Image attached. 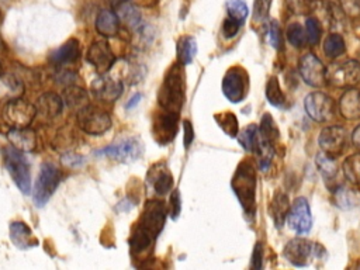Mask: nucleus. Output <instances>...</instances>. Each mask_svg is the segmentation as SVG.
<instances>
[{"instance_id":"45","label":"nucleus","mask_w":360,"mask_h":270,"mask_svg":"<svg viewBox=\"0 0 360 270\" xmlns=\"http://www.w3.org/2000/svg\"><path fill=\"white\" fill-rule=\"evenodd\" d=\"M240 25H242V24H240L239 21H236V20H233L232 17L228 15V17L224 20V24H222V34H224V37H225V38H232V37H235V35L238 34Z\"/></svg>"},{"instance_id":"22","label":"nucleus","mask_w":360,"mask_h":270,"mask_svg":"<svg viewBox=\"0 0 360 270\" xmlns=\"http://www.w3.org/2000/svg\"><path fill=\"white\" fill-rule=\"evenodd\" d=\"M340 115L346 120L360 118V90L356 87L346 89L339 100Z\"/></svg>"},{"instance_id":"18","label":"nucleus","mask_w":360,"mask_h":270,"mask_svg":"<svg viewBox=\"0 0 360 270\" xmlns=\"http://www.w3.org/2000/svg\"><path fill=\"white\" fill-rule=\"evenodd\" d=\"M177 112L162 111L155 117L153 134L159 143H167L173 139L177 131Z\"/></svg>"},{"instance_id":"35","label":"nucleus","mask_w":360,"mask_h":270,"mask_svg":"<svg viewBox=\"0 0 360 270\" xmlns=\"http://www.w3.org/2000/svg\"><path fill=\"white\" fill-rule=\"evenodd\" d=\"M259 139H260V134H259V127L255 124L248 125L239 135V143L249 152L256 150L257 145H259Z\"/></svg>"},{"instance_id":"26","label":"nucleus","mask_w":360,"mask_h":270,"mask_svg":"<svg viewBox=\"0 0 360 270\" xmlns=\"http://www.w3.org/2000/svg\"><path fill=\"white\" fill-rule=\"evenodd\" d=\"M24 93V83L14 75H0V101H10L18 98Z\"/></svg>"},{"instance_id":"52","label":"nucleus","mask_w":360,"mask_h":270,"mask_svg":"<svg viewBox=\"0 0 360 270\" xmlns=\"http://www.w3.org/2000/svg\"><path fill=\"white\" fill-rule=\"evenodd\" d=\"M260 1H263V0H257V3H260Z\"/></svg>"},{"instance_id":"17","label":"nucleus","mask_w":360,"mask_h":270,"mask_svg":"<svg viewBox=\"0 0 360 270\" xmlns=\"http://www.w3.org/2000/svg\"><path fill=\"white\" fill-rule=\"evenodd\" d=\"M124 90V84L121 79L112 77L110 75L103 73L98 79H96L91 84V91L93 94L107 103H111L117 100Z\"/></svg>"},{"instance_id":"19","label":"nucleus","mask_w":360,"mask_h":270,"mask_svg":"<svg viewBox=\"0 0 360 270\" xmlns=\"http://www.w3.org/2000/svg\"><path fill=\"white\" fill-rule=\"evenodd\" d=\"M148 181L156 194L165 195L173 187V177L165 163L153 165L148 172Z\"/></svg>"},{"instance_id":"30","label":"nucleus","mask_w":360,"mask_h":270,"mask_svg":"<svg viewBox=\"0 0 360 270\" xmlns=\"http://www.w3.org/2000/svg\"><path fill=\"white\" fill-rule=\"evenodd\" d=\"M288 208H290L288 197L281 191L277 193L274 195L273 201H271V205H270V212H271V217H273L274 222L277 224V226H281L283 222L285 221Z\"/></svg>"},{"instance_id":"24","label":"nucleus","mask_w":360,"mask_h":270,"mask_svg":"<svg viewBox=\"0 0 360 270\" xmlns=\"http://www.w3.org/2000/svg\"><path fill=\"white\" fill-rule=\"evenodd\" d=\"M120 18L111 10H101L96 17V30L105 38L115 37L120 32Z\"/></svg>"},{"instance_id":"47","label":"nucleus","mask_w":360,"mask_h":270,"mask_svg":"<svg viewBox=\"0 0 360 270\" xmlns=\"http://www.w3.org/2000/svg\"><path fill=\"white\" fill-rule=\"evenodd\" d=\"M62 162L63 165L66 166H70V167H77L80 165H83L84 159L82 156H77V155H73V153H68L62 158Z\"/></svg>"},{"instance_id":"3","label":"nucleus","mask_w":360,"mask_h":270,"mask_svg":"<svg viewBox=\"0 0 360 270\" xmlns=\"http://www.w3.org/2000/svg\"><path fill=\"white\" fill-rule=\"evenodd\" d=\"M60 170L53 163L45 162L41 165L32 191V200L37 207H44L49 201L60 183Z\"/></svg>"},{"instance_id":"51","label":"nucleus","mask_w":360,"mask_h":270,"mask_svg":"<svg viewBox=\"0 0 360 270\" xmlns=\"http://www.w3.org/2000/svg\"><path fill=\"white\" fill-rule=\"evenodd\" d=\"M141 98H142V94H141V93H136V94H135V96H132V97L129 98V101L125 104V108H128V110H129V108H132L134 105H136V104L139 103V100H141Z\"/></svg>"},{"instance_id":"27","label":"nucleus","mask_w":360,"mask_h":270,"mask_svg":"<svg viewBox=\"0 0 360 270\" xmlns=\"http://www.w3.org/2000/svg\"><path fill=\"white\" fill-rule=\"evenodd\" d=\"M120 21L125 22L131 28H138L141 25V13L128 0H121L115 4V11Z\"/></svg>"},{"instance_id":"8","label":"nucleus","mask_w":360,"mask_h":270,"mask_svg":"<svg viewBox=\"0 0 360 270\" xmlns=\"http://www.w3.org/2000/svg\"><path fill=\"white\" fill-rule=\"evenodd\" d=\"M3 120L11 128H27L37 115V108L32 103L22 98H13L3 107Z\"/></svg>"},{"instance_id":"28","label":"nucleus","mask_w":360,"mask_h":270,"mask_svg":"<svg viewBox=\"0 0 360 270\" xmlns=\"http://www.w3.org/2000/svg\"><path fill=\"white\" fill-rule=\"evenodd\" d=\"M155 236L150 235L148 231H145L141 226H135L131 238H129V248L132 255H141L143 252H146L153 242Z\"/></svg>"},{"instance_id":"6","label":"nucleus","mask_w":360,"mask_h":270,"mask_svg":"<svg viewBox=\"0 0 360 270\" xmlns=\"http://www.w3.org/2000/svg\"><path fill=\"white\" fill-rule=\"evenodd\" d=\"M232 187L246 214L255 211V172L246 163L240 165L233 180Z\"/></svg>"},{"instance_id":"29","label":"nucleus","mask_w":360,"mask_h":270,"mask_svg":"<svg viewBox=\"0 0 360 270\" xmlns=\"http://www.w3.org/2000/svg\"><path fill=\"white\" fill-rule=\"evenodd\" d=\"M177 51V59L181 66H186L191 63L197 53V42L193 37H181L176 46Z\"/></svg>"},{"instance_id":"46","label":"nucleus","mask_w":360,"mask_h":270,"mask_svg":"<svg viewBox=\"0 0 360 270\" xmlns=\"http://www.w3.org/2000/svg\"><path fill=\"white\" fill-rule=\"evenodd\" d=\"M262 264H263V243L262 242H257L253 248V253H252V263L250 266L253 269H262Z\"/></svg>"},{"instance_id":"15","label":"nucleus","mask_w":360,"mask_h":270,"mask_svg":"<svg viewBox=\"0 0 360 270\" xmlns=\"http://www.w3.org/2000/svg\"><path fill=\"white\" fill-rule=\"evenodd\" d=\"M166 218V208L165 204L159 200H149L145 204L143 212L139 218L138 226L148 231L150 235L158 236V233L162 231L163 224Z\"/></svg>"},{"instance_id":"54","label":"nucleus","mask_w":360,"mask_h":270,"mask_svg":"<svg viewBox=\"0 0 360 270\" xmlns=\"http://www.w3.org/2000/svg\"><path fill=\"white\" fill-rule=\"evenodd\" d=\"M359 62H360V59H359Z\"/></svg>"},{"instance_id":"14","label":"nucleus","mask_w":360,"mask_h":270,"mask_svg":"<svg viewBox=\"0 0 360 270\" xmlns=\"http://www.w3.org/2000/svg\"><path fill=\"white\" fill-rule=\"evenodd\" d=\"M298 72L301 79L312 87H322L326 83V68L311 52L300 59Z\"/></svg>"},{"instance_id":"10","label":"nucleus","mask_w":360,"mask_h":270,"mask_svg":"<svg viewBox=\"0 0 360 270\" xmlns=\"http://www.w3.org/2000/svg\"><path fill=\"white\" fill-rule=\"evenodd\" d=\"M304 108L308 117L316 122H328L335 115V101L322 91H312L304 100Z\"/></svg>"},{"instance_id":"53","label":"nucleus","mask_w":360,"mask_h":270,"mask_svg":"<svg viewBox=\"0 0 360 270\" xmlns=\"http://www.w3.org/2000/svg\"><path fill=\"white\" fill-rule=\"evenodd\" d=\"M0 70H1V65H0Z\"/></svg>"},{"instance_id":"20","label":"nucleus","mask_w":360,"mask_h":270,"mask_svg":"<svg viewBox=\"0 0 360 270\" xmlns=\"http://www.w3.org/2000/svg\"><path fill=\"white\" fill-rule=\"evenodd\" d=\"M63 98L52 91H46L41 94L35 103L37 114H39L42 118L53 120L56 118L62 110H63Z\"/></svg>"},{"instance_id":"23","label":"nucleus","mask_w":360,"mask_h":270,"mask_svg":"<svg viewBox=\"0 0 360 270\" xmlns=\"http://www.w3.org/2000/svg\"><path fill=\"white\" fill-rule=\"evenodd\" d=\"M80 58V42L76 38L68 39L51 55V60L55 65H69L77 62Z\"/></svg>"},{"instance_id":"2","label":"nucleus","mask_w":360,"mask_h":270,"mask_svg":"<svg viewBox=\"0 0 360 270\" xmlns=\"http://www.w3.org/2000/svg\"><path fill=\"white\" fill-rule=\"evenodd\" d=\"M4 166L22 194H30L31 191V170L24 152L11 146H6L1 150Z\"/></svg>"},{"instance_id":"44","label":"nucleus","mask_w":360,"mask_h":270,"mask_svg":"<svg viewBox=\"0 0 360 270\" xmlns=\"http://www.w3.org/2000/svg\"><path fill=\"white\" fill-rule=\"evenodd\" d=\"M269 38L271 45L276 49H281L283 48V35H281V30L277 21H271L270 22V28H269Z\"/></svg>"},{"instance_id":"37","label":"nucleus","mask_w":360,"mask_h":270,"mask_svg":"<svg viewBox=\"0 0 360 270\" xmlns=\"http://www.w3.org/2000/svg\"><path fill=\"white\" fill-rule=\"evenodd\" d=\"M259 134H260V136L264 141H267V142L274 145V142H276V139L278 136V131H277L274 120H273V117L270 114H264L263 115L262 125L259 127Z\"/></svg>"},{"instance_id":"43","label":"nucleus","mask_w":360,"mask_h":270,"mask_svg":"<svg viewBox=\"0 0 360 270\" xmlns=\"http://www.w3.org/2000/svg\"><path fill=\"white\" fill-rule=\"evenodd\" d=\"M287 4L295 14H307L314 8V0H287Z\"/></svg>"},{"instance_id":"33","label":"nucleus","mask_w":360,"mask_h":270,"mask_svg":"<svg viewBox=\"0 0 360 270\" xmlns=\"http://www.w3.org/2000/svg\"><path fill=\"white\" fill-rule=\"evenodd\" d=\"M343 174L352 184L360 186V152L346 158L343 162Z\"/></svg>"},{"instance_id":"31","label":"nucleus","mask_w":360,"mask_h":270,"mask_svg":"<svg viewBox=\"0 0 360 270\" xmlns=\"http://www.w3.org/2000/svg\"><path fill=\"white\" fill-rule=\"evenodd\" d=\"M316 166L319 173L322 174V177L325 179L326 183L333 181L336 179L338 174V165L335 162V158L321 152L316 155Z\"/></svg>"},{"instance_id":"21","label":"nucleus","mask_w":360,"mask_h":270,"mask_svg":"<svg viewBox=\"0 0 360 270\" xmlns=\"http://www.w3.org/2000/svg\"><path fill=\"white\" fill-rule=\"evenodd\" d=\"M10 240L18 249H30L38 245V240L34 236L32 231L22 221H14L10 224Z\"/></svg>"},{"instance_id":"13","label":"nucleus","mask_w":360,"mask_h":270,"mask_svg":"<svg viewBox=\"0 0 360 270\" xmlns=\"http://www.w3.org/2000/svg\"><path fill=\"white\" fill-rule=\"evenodd\" d=\"M285 219L288 226L298 235L308 233L312 226V215L307 198L298 197L288 208Z\"/></svg>"},{"instance_id":"41","label":"nucleus","mask_w":360,"mask_h":270,"mask_svg":"<svg viewBox=\"0 0 360 270\" xmlns=\"http://www.w3.org/2000/svg\"><path fill=\"white\" fill-rule=\"evenodd\" d=\"M305 35L307 41L309 45H316L321 38V25L318 18L315 17H308L305 21Z\"/></svg>"},{"instance_id":"7","label":"nucleus","mask_w":360,"mask_h":270,"mask_svg":"<svg viewBox=\"0 0 360 270\" xmlns=\"http://www.w3.org/2000/svg\"><path fill=\"white\" fill-rule=\"evenodd\" d=\"M322 246L314 243L305 238H294L284 246L283 256L294 266L304 267L309 264L312 257H319L322 252Z\"/></svg>"},{"instance_id":"1","label":"nucleus","mask_w":360,"mask_h":270,"mask_svg":"<svg viewBox=\"0 0 360 270\" xmlns=\"http://www.w3.org/2000/svg\"><path fill=\"white\" fill-rule=\"evenodd\" d=\"M180 66L181 65L179 63L167 72L158 94V101L160 108L165 111L177 112V114L183 105L184 94H186L184 76Z\"/></svg>"},{"instance_id":"9","label":"nucleus","mask_w":360,"mask_h":270,"mask_svg":"<svg viewBox=\"0 0 360 270\" xmlns=\"http://www.w3.org/2000/svg\"><path fill=\"white\" fill-rule=\"evenodd\" d=\"M97 156H107L112 160L129 163L138 160L143 153V145L138 138H125L94 152Z\"/></svg>"},{"instance_id":"42","label":"nucleus","mask_w":360,"mask_h":270,"mask_svg":"<svg viewBox=\"0 0 360 270\" xmlns=\"http://www.w3.org/2000/svg\"><path fill=\"white\" fill-rule=\"evenodd\" d=\"M340 10L350 18L360 17V0H339Z\"/></svg>"},{"instance_id":"11","label":"nucleus","mask_w":360,"mask_h":270,"mask_svg":"<svg viewBox=\"0 0 360 270\" xmlns=\"http://www.w3.org/2000/svg\"><path fill=\"white\" fill-rule=\"evenodd\" d=\"M318 143L323 153L336 159L346 149V145H347L346 129L340 125H329L319 132Z\"/></svg>"},{"instance_id":"40","label":"nucleus","mask_w":360,"mask_h":270,"mask_svg":"<svg viewBox=\"0 0 360 270\" xmlns=\"http://www.w3.org/2000/svg\"><path fill=\"white\" fill-rule=\"evenodd\" d=\"M87 100V93L76 86H69L65 90V100L66 104H69L70 107H83L82 104H84V101Z\"/></svg>"},{"instance_id":"12","label":"nucleus","mask_w":360,"mask_h":270,"mask_svg":"<svg viewBox=\"0 0 360 270\" xmlns=\"http://www.w3.org/2000/svg\"><path fill=\"white\" fill-rule=\"evenodd\" d=\"M248 87H249L248 75L242 68L233 66L225 73L222 80V93L229 101L232 103L242 101L243 97L246 96Z\"/></svg>"},{"instance_id":"39","label":"nucleus","mask_w":360,"mask_h":270,"mask_svg":"<svg viewBox=\"0 0 360 270\" xmlns=\"http://www.w3.org/2000/svg\"><path fill=\"white\" fill-rule=\"evenodd\" d=\"M226 11H228L229 17L239 21L240 24H243V21L249 13L248 6L243 0H226Z\"/></svg>"},{"instance_id":"4","label":"nucleus","mask_w":360,"mask_h":270,"mask_svg":"<svg viewBox=\"0 0 360 270\" xmlns=\"http://www.w3.org/2000/svg\"><path fill=\"white\" fill-rule=\"evenodd\" d=\"M77 127L89 135H101L111 128V117L97 105L86 104L79 108L76 115Z\"/></svg>"},{"instance_id":"48","label":"nucleus","mask_w":360,"mask_h":270,"mask_svg":"<svg viewBox=\"0 0 360 270\" xmlns=\"http://www.w3.org/2000/svg\"><path fill=\"white\" fill-rule=\"evenodd\" d=\"M179 212H180V195H179V190H174L172 194V210H170L172 218L176 219L179 217Z\"/></svg>"},{"instance_id":"34","label":"nucleus","mask_w":360,"mask_h":270,"mask_svg":"<svg viewBox=\"0 0 360 270\" xmlns=\"http://www.w3.org/2000/svg\"><path fill=\"white\" fill-rule=\"evenodd\" d=\"M266 98L267 101L277 107V108H283L285 105V97H284V93L278 84V80L277 77H270L266 83Z\"/></svg>"},{"instance_id":"49","label":"nucleus","mask_w":360,"mask_h":270,"mask_svg":"<svg viewBox=\"0 0 360 270\" xmlns=\"http://www.w3.org/2000/svg\"><path fill=\"white\" fill-rule=\"evenodd\" d=\"M194 139V129L190 121H184V148H190Z\"/></svg>"},{"instance_id":"32","label":"nucleus","mask_w":360,"mask_h":270,"mask_svg":"<svg viewBox=\"0 0 360 270\" xmlns=\"http://www.w3.org/2000/svg\"><path fill=\"white\" fill-rule=\"evenodd\" d=\"M345 39L338 32H332L326 37V39L323 41V52L328 58L330 59H336L339 58L342 53H345Z\"/></svg>"},{"instance_id":"5","label":"nucleus","mask_w":360,"mask_h":270,"mask_svg":"<svg viewBox=\"0 0 360 270\" xmlns=\"http://www.w3.org/2000/svg\"><path fill=\"white\" fill-rule=\"evenodd\" d=\"M326 83L336 89H350L360 83V62L347 59L330 63L326 69Z\"/></svg>"},{"instance_id":"38","label":"nucleus","mask_w":360,"mask_h":270,"mask_svg":"<svg viewBox=\"0 0 360 270\" xmlns=\"http://www.w3.org/2000/svg\"><path fill=\"white\" fill-rule=\"evenodd\" d=\"M215 120L218 121V125L222 128V131L229 135V136H236L238 135V120L232 112H222L217 114Z\"/></svg>"},{"instance_id":"16","label":"nucleus","mask_w":360,"mask_h":270,"mask_svg":"<svg viewBox=\"0 0 360 270\" xmlns=\"http://www.w3.org/2000/svg\"><path fill=\"white\" fill-rule=\"evenodd\" d=\"M87 60L89 63H91L94 66V69L98 72V73H107L114 62H115V56H114V52L112 49L110 48L108 42L107 41H94L89 51H87Z\"/></svg>"},{"instance_id":"36","label":"nucleus","mask_w":360,"mask_h":270,"mask_svg":"<svg viewBox=\"0 0 360 270\" xmlns=\"http://www.w3.org/2000/svg\"><path fill=\"white\" fill-rule=\"evenodd\" d=\"M285 35H287L288 42L292 46H295V48H304L307 45V42H308L307 41V35H305V30L298 22H291L287 27Z\"/></svg>"},{"instance_id":"25","label":"nucleus","mask_w":360,"mask_h":270,"mask_svg":"<svg viewBox=\"0 0 360 270\" xmlns=\"http://www.w3.org/2000/svg\"><path fill=\"white\" fill-rule=\"evenodd\" d=\"M8 141L11 145L22 152H31L35 149L37 136L35 132L27 128H11L7 134Z\"/></svg>"},{"instance_id":"50","label":"nucleus","mask_w":360,"mask_h":270,"mask_svg":"<svg viewBox=\"0 0 360 270\" xmlns=\"http://www.w3.org/2000/svg\"><path fill=\"white\" fill-rule=\"evenodd\" d=\"M352 143L357 149V152H360V124L352 132Z\"/></svg>"}]
</instances>
